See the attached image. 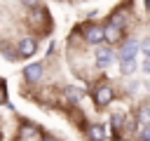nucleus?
Returning a JSON list of instances; mask_svg holds the SVG:
<instances>
[{"label": "nucleus", "instance_id": "1", "mask_svg": "<svg viewBox=\"0 0 150 141\" xmlns=\"http://www.w3.org/2000/svg\"><path fill=\"white\" fill-rule=\"evenodd\" d=\"M91 96H94L96 108H105V106L115 99V92H112V87H110V85H98V87L91 92Z\"/></svg>", "mask_w": 150, "mask_h": 141}, {"label": "nucleus", "instance_id": "2", "mask_svg": "<svg viewBox=\"0 0 150 141\" xmlns=\"http://www.w3.org/2000/svg\"><path fill=\"white\" fill-rule=\"evenodd\" d=\"M136 54H138V40L134 38H127L117 52V59L120 61H136Z\"/></svg>", "mask_w": 150, "mask_h": 141}, {"label": "nucleus", "instance_id": "3", "mask_svg": "<svg viewBox=\"0 0 150 141\" xmlns=\"http://www.w3.org/2000/svg\"><path fill=\"white\" fill-rule=\"evenodd\" d=\"M94 61H96L98 68H108V66L115 61V52H112L108 45H101V47H96V52H94Z\"/></svg>", "mask_w": 150, "mask_h": 141}, {"label": "nucleus", "instance_id": "4", "mask_svg": "<svg viewBox=\"0 0 150 141\" xmlns=\"http://www.w3.org/2000/svg\"><path fill=\"white\" fill-rule=\"evenodd\" d=\"M35 49H38V42H35L33 38H23V40H19V45H16V56L28 59V56L35 54Z\"/></svg>", "mask_w": 150, "mask_h": 141}, {"label": "nucleus", "instance_id": "5", "mask_svg": "<svg viewBox=\"0 0 150 141\" xmlns=\"http://www.w3.org/2000/svg\"><path fill=\"white\" fill-rule=\"evenodd\" d=\"M19 141H42V132L35 125H23L19 129Z\"/></svg>", "mask_w": 150, "mask_h": 141}, {"label": "nucleus", "instance_id": "6", "mask_svg": "<svg viewBox=\"0 0 150 141\" xmlns=\"http://www.w3.org/2000/svg\"><path fill=\"white\" fill-rule=\"evenodd\" d=\"M101 28H103V40H105L108 45H112V42H120V40H122V28L112 26L110 21H108L105 26H101Z\"/></svg>", "mask_w": 150, "mask_h": 141}, {"label": "nucleus", "instance_id": "7", "mask_svg": "<svg viewBox=\"0 0 150 141\" xmlns=\"http://www.w3.org/2000/svg\"><path fill=\"white\" fill-rule=\"evenodd\" d=\"M84 40L89 45H101L103 42V28L101 26H87L84 28Z\"/></svg>", "mask_w": 150, "mask_h": 141}, {"label": "nucleus", "instance_id": "8", "mask_svg": "<svg viewBox=\"0 0 150 141\" xmlns=\"http://www.w3.org/2000/svg\"><path fill=\"white\" fill-rule=\"evenodd\" d=\"M23 78H26V82H38L42 78V63H28L23 68Z\"/></svg>", "mask_w": 150, "mask_h": 141}, {"label": "nucleus", "instance_id": "9", "mask_svg": "<svg viewBox=\"0 0 150 141\" xmlns=\"http://www.w3.org/2000/svg\"><path fill=\"white\" fill-rule=\"evenodd\" d=\"M87 136H89L91 141H105L108 132H105L103 125H89V127H87Z\"/></svg>", "mask_w": 150, "mask_h": 141}, {"label": "nucleus", "instance_id": "10", "mask_svg": "<svg viewBox=\"0 0 150 141\" xmlns=\"http://www.w3.org/2000/svg\"><path fill=\"white\" fill-rule=\"evenodd\" d=\"M124 122H127V113H124V110H115V113L110 115V127H112L115 132H122V129H124Z\"/></svg>", "mask_w": 150, "mask_h": 141}, {"label": "nucleus", "instance_id": "11", "mask_svg": "<svg viewBox=\"0 0 150 141\" xmlns=\"http://www.w3.org/2000/svg\"><path fill=\"white\" fill-rule=\"evenodd\" d=\"M136 125L138 127H150V106H141L136 110Z\"/></svg>", "mask_w": 150, "mask_h": 141}, {"label": "nucleus", "instance_id": "12", "mask_svg": "<svg viewBox=\"0 0 150 141\" xmlns=\"http://www.w3.org/2000/svg\"><path fill=\"white\" fill-rule=\"evenodd\" d=\"M136 68V61H120V73L122 75H131Z\"/></svg>", "mask_w": 150, "mask_h": 141}, {"label": "nucleus", "instance_id": "13", "mask_svg": "<svg viewBox=\"0 0 150 141\" xmlns=\"http://www.w3.org/2000/svg\"><path fill=\"white\" fill-rule=\"evenodd\" d=\"M138 52H141L145 59H150V38H143V40L138 42Z\"/></svg>", "mask_w": 150, "mask_h": 141}, {"label": "nucleus", "instance_id": "14", "mask_svg": "<svg viewBox=\"0 0 150 141\" xmlns=\"http://www.w3.org/2000/svg\"><path fill=\"white\" fill-rule=\"evenodd\" d=\"M136 134H138V141H150V127H138Z\"/></svg>", "mask_w": 150, "mask_h": 141}, {"label": "nucleus", "instance_id": "15", "mask_svg": "<svg viewBox=\"0 0 150 141\" xmlns=\"http://www.w3.org/2000/svg\"><path fill=\"white\" fill-rule=\"evenodd\" d=\"M141 73H148V75H150V59H145V61L141 63Z\"/></svg>", "mask_w": 150, "mask_h": 141}, {"label": "nucleus", "instance_id": "16", "mask_svg": "<svg viewBox=\"0 0 150 141\" xmlns=\"http://www.w3.org/2000/svg\"><path fill=\"white\" fill-rule=\"evenodd\" d=\"M21 2H23L26 7H30V9H35V7L40 5V0H21Z\"/></svg>", "mask_w": 150, "mask_h": 141}, {"label": "nucleus", "instance_id": "17", "mask_svg": "<svg viewBox=\"0 0 150 141\" xmlns=\"http://www.w3.org/2000/svg\"><path fill=\"white\" fill-rule=\"evenodd\" d=\"M0 103H5V85L0 82Z\"/></svg>", "mask_w": 150, "mask_h": 141}, {"label": "nucleus", "instance_id": "18", "mask_svg": "<svg viewBox=\"0 0 150 141\" xmlns=\"http://www.w3.org/2000/svg\"><path fill=\"white\" fill-rule=\"evenodd\" d=\"M42 141H56L54 136H42Z\"/></svg>", "mask_w": 150, "mask_h": 141}, {"label": "nucleus", "instance_id": "19", "mask_svg": "<svg viewBox=\"0 0 150 141\" xmlns=\"http://www.w3.org/2000/svg\"><path fill=\"white\" fill-rule=\"evenodd\" d=\"M145 7H148V12H150V0H145Z\"/></svg>", "mask_w": 150, "mask_h": 141}]
</instances>
